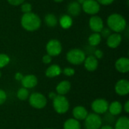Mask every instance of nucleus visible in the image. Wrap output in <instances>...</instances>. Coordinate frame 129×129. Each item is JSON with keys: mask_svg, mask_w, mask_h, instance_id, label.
Here are the masks:
<instances>
[{"mask_svg": "<svg viewBox=\"0 0 129 129\" xmlns=\"http://www.w3.org/2000/svg\"><path fill=\"white\" fill-rule=\"evenodd\" d=\"M82 10L91 15H94L100 11L101 5L96 0H85L82 4Z\"/></svg>", "mask_w": 129, "mask_h": 129, "instance_id": "7", "label": "nucleus"}, {"mask_svg": "<svg viewBox=\"0 0 129 129\" xmlns=\"http://www.w3.org/2000/svg\"><path fill=\"white\" fill-rule=\"evenodd\" d=\"M32 9H33V7L30 3L23 2V4H21V11L23 14L32 12Z\"/></svg>", "mask_w": 129, "mask_h": 129, "instance_id": "28", "label": "nucleus"}, {"mask_svg": "<svg viewBox=\"0 0 129 129\" xmlns=\"http://www.w3.org/2000/svg\"><path fill=\"white\" fill-rule=\"evenodd\" d=\"M83 63L85 70L89 72H94L98 67V60L94 55H89L85 57Z\"/></svg>", "mask_w": 129, "mask_h": 129, "instance_id": "14", "label": "nucleus"}, {"mask_svg": "<svg viewBox=\"0 0 129 129\" xmlns=\"http://www.w3.org/2000/svg\"><path fill=\"white\" fill-rule=\"evenodd\" d=\"M29 89H26L23 87L19 88L17 92V98L20 101H26V99L29 98Z\"/></svg>", "mask_w": 129, "mask_h": 129, "instance_id": "26", "label": "nucleus"}, {"mask_svg": "<svg viewBox=\"0 0 129 129\" xmlns=\"http://www.w3.org/2000/svg\"><path fill=\"white\" fill-rule=\"evenodd\" d=\"M89 27L94 33H99L104 27V21L99 16L93 15L89 19Z\"/></svg>", "mask_w": 129, "mask_h": 129, "instance_id": "11", "label": "nucleus"}, {"mask_svg": "<svg viewBox=\"0 0 129 129\" xmlns=\"http://www.w3.org/2000/svg\"><path fill=\"white\" fill-rule=\"evenodd\" d=\"M23 74L21 73H17L16 74H15V76H14V79L17 80V81H21L22 80V79H23Z\"/></svg>", "mask_w": 129, "mask_h": 129, "instance_id": "36", "label": "nucleus"}, {"mask_svg": "<svg viewBox=\"0 0 129 129\" xmlns=\"http://www.w3.org/2000/svg\"><path fill=\"white\" fill-rule=\"evenodd\" d=\"M88 114V110L85 109V107L82 106H76L73 110V116L75 119L78 121L85 120Z\"/></svg>", "mask_w": 129, "mask_h": 129, "instance_id": "16", "label": "nucleus"}, {"mask_svg": "<svg viewBox=\"0 0 129 129\" xmlns=\"http://www.w3.org/2000/svg\"><path fill=\"white\" fill-rule=\"evenodd\" d=\"M53 101V107L56 113L58 114H64L66 113L70 108V103L67 98L64 95L57 96L52 100Z\"/></svg>", "mask_w": 129, "mask_h": 129, "instance_id": "3", "label": "nucleus"}, {"mask_svg": "<svg viewBox=\"0 0 129 129\" xmlns=\"http://www.w3.org/2000/svg\"><path fill=\"white\" fill-rule=\"evenodd\" d=\"M100 5H111L114 0H96Z\"/></svg>", "mask_w": 129, "mask_h": 129, "instance_id": "35", "label": "nucleus"}, {"mask_svg": "<svg viewBox=\"0 0 129 129\" xmlns=\"http://www.w3.org/2000/svg\"><path fill=\"white\" fill-rule=\"evenodd\" d=\"M42 62L45 64H49V63H51V62L52 60V57H51L50 55H48L47 54H45L42 57Z\"/></svg>", "mask_w": 129, "mask_h": 129, "instance_id": "32", "label": "nucleus"}, {"mask_svg": "<svg viewBox=\"0 0 129 129\" xmlns=\"http://www.w3.org/2000/svg\"><path fill=\"white\" fill-rule=\"evenodd\" d=\"M66 57L67 61L71 64L80 65L83 63L86 55L82 50L79 48H73L67 52Z\"/></svg>", "mask_w": 129, "mask_h": 129, "instance_id": "4", "label": "nucleus"}, {"mask_svg": "<svg viewBox=\"0 0 129 129\" xmlns=\"http://www.w3.org/2000/svg\"><path fill=\"white\" fill-rule=\"evenodd\" d=\"M10 63V57L6 54H0V70Z\"/></svg>", "mask_w": 129, "mask_h": 129, "instance_id": "27", "label": "nucleus"}, {"mask_svg": "<svg viewBox=\"0 0 129 129\" xmlns=\"http://www.w3.org/2000/svg\"><path fill=\"white\" fill-rule=\"evenodd\" d=\"M107 23L111 31L117 33L123 32L127 26L125 18L119 14H112L107 17Z\"/></svg>", "mask_w": 129, "mask_h": 129, "instance_id": "2", "label": "nucleus"}, {"mask_svg": "<svg viewBox=\"0 0 129 129\" xmlns=\"http://www.w3.org/2000/svg\"><path fill=\"white\" fill-rule=\"evenodd\" d=\"M114 129H129V119L128 116L119 117L115 123Z\"/></svg>", "mask_w": 129, "mask_h": 129, "instance_id": "22", "label": "nucleus"}, {"mask_svg": "<svg viewBox=\"0 0 129 129\" xmlns=\"http://www.w3.org/2000/svg\"><path fill=\"white\" fill-rule=\"evenodd\" d=\"M100 129H114V128L110 125H102Z\"/></svg>", "mask_w": 129, "mask_h": 129, "instance_id": "38", "label": "nucleus"}, {"mask_svg": "<svg viewBox=\"0 0 129 129\" xmlns=\"http://www.w3.org/2000/svg\"><path fill=\"white\" fill-rule=\"evenodd\" d=\"M116 70L121 73H126L129 71V59L128 57H120L115 63Z\"/></svg>", "mask_w": 129, "mask_h": 129, "instance_id": "15", "label": "nucleus"}, {"mask_svg": "<svg viewBox=\"0 0 129 129\" xmlns=\"http://www.w3.org/2000/svg\"><path fill=\"white\" fill-rule=\"evenodd\" d=\"M46 51L51 57L58 56L62 51V45L57 39H51L46 45Z\"/></svg>", "mask_w": 129, "mask_h": 129, "instance_id": "9", "label": "nucleus"}, {"mask_svg": "<svg viewBox=\"0 0 129 129\" xmlns=\"http://www.w3.org/2000/svg\"><path fill=\"white\" fill-rule=\"evenodd\" d=\"M7 1L11 5L18 6V5H20L21 4H23L25 0H7Z\"/></svg>", "mask_w": 129, "mask_h": 129, "instance_id": "33", "label": "nucleus"}, {"mask_svg": "<svg viewBox=\"0 0 129 129\" xmlns=\"http://www.w3.org/2000/svg\"><path fill=\"white\" fill-rule=\"evenodd\" d=\"M101 36L100 35L99 33H94L92 34H91L88 39V44L91 47H95L98 46L101 42Z\"/></svg>", "mask_w": 129, "mask_h": 129, "instance_id": "24", "label": "nucleus"}, {"mask_svg": "<svg viewBox=\"0 0 129 129\" xmlns=\"http://www.w3.org/2000/svg\"><path fill=\"white\" fill-rule=\"evenodd\" d=\"M123 110H125V112L126 113H129V101H127L125 102V104H124Z\"/></svg>", "mask_w": 129, "mask_h": 129, "instance_id": "37", "label": "nucleus"}, {"mask_svg": "<svg viewBox=\"0 0 129 129\" xmlns=\"http://www.w3.org/2000/svg\"><path fill=\"white\" fill-rule=\"evenodd\" d=\"M62 73L60 67L57 64H52L49 66L45 70V76L48 78H54L60 76Z\"/></svg>", "mask_w": 129, "mask_h": 129, "instance_id": "19", "label": "nucleus"}, {"mask_svg": "<svg viewBox=\"0 0 129 129\" xmlns=\"http://www.w3.org/2000/svg\"><path fill=\"white\" fill-rule=\"evenodd\" d=\"M63 129H81V125L79 121L71 118L65 121L63 123Z\"/></svg>", "mask_w": 129, "mask_h": 129, "instance_id": "23", "label": "nucleus"}, {"mask_svg": "<svg viewBox=\"0 0 129 129\" xmlns=\"http://www.w3.org/2000/svg\"><path fill=\"white\" fill-rule=\"evenodd\" d=\"M123 110L122 104L119 101H113L111 104H109L108 111L113 116H118L119 115Z\"/></svg>", "mask_w": 129, "mask_h": 129, "instance_id": "20", "label": "nucleus"}, {"mask_svg": "<svg viewBox=\"0 0 129 129\" xmlns=\"http://www.w3.org/2000/svg\"><path fill=\"white\" fill-rule=\"evenodd\" d=\"M55 2H63V0H54Z\"/></svg>", "mask_w": 129, "mask_h": 129, "instance_id": "41", "label": "nucleus"}, {"mask_svg": "<svg viewBox=\"0 0 129 129\" xmlns=\"http://www.w3.org/2000/svg\"><path fill=\"white\" fill-rule=\"evenodd\" d=\"M45 22L49 27H54L57 26L58 20L56 16L53 14H48L45 17Z\"/></svg>", "mask_w": 129, "mask_h": 129, "instance_id": "25", "label": "nucleus"}, {"mask_svg": "<svg viewBox=\"0 0 129 129\" xmlns=\"http://www.w3.org/2000/svg\"><path fill=\"white\" fill-rule=\"evenodd\" d=\"M62 72L66 76H69V77L73 76L75 74V70L72 67H65Z\"/></svg>", "mask_w": 129, "mask_h": 129, "instance_id": "29", "label": "nucleus"}, {"mask_svg": "<svg viewBox=\"0 0 129 129\" xmlns=\"http://www.w3.org/2000/svg\"><path fill=\"white\" fill-rule=\"evenodd\" d=\"M20 82L23 88L26 89H30V88H33L34 87L37 85L38 79L35 75L29 74V75L24 76Z\"/></svg>", "mask_w": 129, "mask_h": 129, "instance_id": "13", "label": "nucleus"}, {"mask_svg": "<svg viewBox=\"0 0 129 129\" xmlns=\"http://www.w3.org/2000/svg\"><path fill=\"white\" fill-rule=\"evenodd\" d=\"M71 89V84L67 80H63L60 82L56 87L57 94L59 95H64L67 94Z\"/></svg>", "mask_w": 129, "mask_h": 129, "instance_id": "18", "label": "nucleus"}, {"mask_svg": "<svg viewBox=\"0 0 129 129\" xmlns=\"http://www.w3.org/2000/svg\"><path fill=\"white\" fill-rule=\"evenodd\" d=\"M111 33H112V31L108 27H104L102 30L100 32V35L101 36V37H104V38H107L109 36H110Z\"/></svg>", "mask_w": 129, "mask_h": 129, "instance_id": "30", "label": "nucleus"}, {"mask_svg": "<svg viewBox=\"0 0 129 129\" xmlns=\"http://www.w3.org/2000/svg\"><path fill=\"white\" fill-rule=\"evenodd\" d=\"M81 11V4L76 1L71 2L67 6V12L69 14L68 15H70V17H77L78 15H79Z\"/></svg>", "mask_w": 129, "mask_h": 129, "instance_id": "17", "label": "nucleus"}, {"mask_svg": "<svg viewBox=\"0 0 129 129\" xmlns=\"http://www.w3.org/2000/svg\"><path fill=\"white\" fill-rule=\"evenodd\" d=\"M1 76H2V73H1V70H0V78H1Z\"/></svg>", "mask_w": 129, "mask_h": 129, "instance_id": "42", "label": "nucleus"}, {"mask_svg": "<svg viewBox=\"0 0 129 129\" xmlns=\"http://www.w3.org/2000/svg\"><path fill=\"white\" fill-rule=\"evenodd\" d=\"M56 96H57V94L54 93V92H50V93H49V95H48L49 98L51 99V100H53Z\"/></svg>", "mask_w": 129, "mask_h": 129, "instance_id": "39", "label": "nucleus"}, {"mask_svg": "<svg viewBox=\"0 0 129 129\" xmlns=\"http://www.w3.org/2000/svg\"><path fill=\"white\" fill-rule=\"evenodd\" d=\"M91 107L94 113L98 115L104 114L108 111L109 103L107 100L104 98H98L91 103Z\"/></svg>", "mask_w": 129, "mask_h": 129, "instance_id": "8", "label": "nucleus"}, {"mask_svg": "<svg viewBox=\"0 0 129 129\" xmlns=\"http://www.w3.org/2000/svg\"><path fill=\"white\" fill-rule=\"evenodd\" d=\"M94 56L98 60L101 59V58L103 57V56H104V52H103L101 50H100V49H97V50H95V51H94Z\"/></svg>", "mask_w": 129, "mask_h": 129, "instance_id": "34", "label": "nucleus"}, {"mask_svg": "<svg viewBox=\"0 0 129 129\" xmlns=\"http://www.w3.org/2000/svg\"><path fill=\"white\" fill-rule=\"evenodd\" d=\"M85 129H100L102 126L103 119L96 113H89L85 118Z\"/></svg>", "mask_w": 129, "mask_h": 129, "instance_id": "6", "label": "nucleus"}, {"mask_svg": "<svg viewBox=\"0 0 129 129\" xmlns=\"http://www.w3.org/2000/svg\"><path fill=\"white\" fill-rule=\"evenodd\" d=\"M45 129H53V128H45Z\"/></svg>", "mask_w": 129, "mask_h": 129, "instance_id": "43", "label": "nucleus"}, {"mask_svg": "<svg viewBox=\"0 0 129 129\" xmlns=\"http://www.w3.org/2000/svg\"><path fill=\"white\" fill-rule=\"evenodd\" d=\"M73 18L68 14H63L62 15L59 19V24L63 29H69L73 25Z\"/></svg>", "mask_w": 129, "mask_h": 129, "instance_id": "21", "label": "nucleus"}, {"mask_svg": "<svg viewBox=\"0 0 129 129\" xmlns=\"http://www.w3.org/2000/svg\"><path fill=\"white\" fill-rule=\"evenodd\" d=\"M115 91L119 96H125L129 93V82L128 79H122L115 85Z\"/></svg>", "mask_w": 129, "mask_h": 129, "instance_id": "10", "label": "nucleus"}, {"mask_svg": "<svg viewBox=\"0 0 129 129\" xmlns=\"http://www.w3.org/2000/svg\"><path fill=\"white\" fill-rule=\"evenodd\" d=\"M29 103L35 109H43L46 107L48 101L44 94L39 92H33L29 96Z\"/></svg>", "mask_w": 129, "mask_h": 129, "instance_id": "5", "label": "nucleus"}, {"mask_svg": "<svg viewBox=\"0 0 129 129\" xmlns=\"http://www.w3.org/2000/svg\"><path fill=\"white\" fill-rule=\"evenodd\" d=\"M122 40V37L120 33H113L107 38V45L110 48H116L121 44Z\"/></svg>", "mask_w": 129, "mask_h": 129, "instance_id": "12", "label": "nucleus"}, {"mask_svg": "<svg viewBox=\"0 0 129 129\" xmlns=\"http://www.w3.org/2000/svg\"><path fill=\"white\" fill-rule=\"evenodd\" d=\"M84 1H85V0H76V2H78L80 3V4H82Z\"/></svg>", "mask_w": 129, "mask_h": 129, "instance_id": "40", "label": "nucleus"}, {"mask_svg": "<svg viewBox=\"0 0 129 129\" xmlns=\"http://www.w3.org/2000/svg\"><path fill=\"white\" fill-rule=\"evenodd\" d=\"M20 23L22 27L29 32H34L38 30L42 24L40 17L35 13L29 12L23 14L21 17Z\"/></svg>", "mask_w": 129, "mask_h": 129, "instance_id": "1", "label": "nucleus"}, {"mask_svg": "<svg viewBox=\"0 0 129 129\" xmlns=\"http://www.w3.org/2000/svg\"><path fill=\"white\" fill-rule=\"evenodd\" d=\"M7 100V94L6 92L0 89V105H2Z\"/></svg>", "mask_w": 129, "mask_h": 129, "instance_id": "31", "label": "nucleus"}]
</instances>
